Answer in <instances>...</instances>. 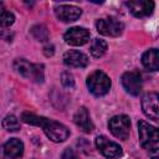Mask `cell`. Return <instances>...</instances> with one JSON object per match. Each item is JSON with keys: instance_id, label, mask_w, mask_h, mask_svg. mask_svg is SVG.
<instances>
[{"instance_id": "cell-1", "label": "cell", "mask_w": 159, "mask_h": 159, "mask_svg": "<svg viewBox=\"0 0 159 159\" xmlns=\"http://www.w3.org/2000/svg\"><path fill=\"white\" fill-rule=\"evenodd\" d=\"M21 119L25 123L32 124V125H39L43 129L45 134L55 143H60V142H65L68 135H70V130L66 125H63L60 122L48 119L46 117H41V116H36L34 113L30 112H24L21 114Z\"/></svg>"}, {"instance_id": "cell-2", "label": "cell", "mask_w": 159, "mask_h": 159, "mask_svg": "<svg viewBox=\"0 0 159 159\" xmlns=\"http://www.w3.org/2000/svg\"><path fill=\"white\" fill-rule=\"evenodd\" d=\"M138 133L140 145L149 152L152 159H158V149H159V133L158 129L144 120H139L138 123Z\"/></svg>"}, {"instance_id": "cell-3", "label": "cell", "mask_w": 159, "mask_h": 159, "mask_svg": "<svg viewBox=\"0 0 159 159\" xmlns=\"http://www.w3.org/2000/svg\"><path fill=\"white\" fill-rule=\"evenodd\" d=\"M14 68L27 80L34 82L43 81V66L40 63H30L24 58H17L14 62Z\"/></svg>"}, {"instance_id": "cell-4", "label": "cell", "mask_w": 159, "mask_h": 159, "mask_svg": "<svg viewBox=\"0 0 159 159\" xmlns=\"http://www.w3.org/2000/svg\"><path fill=\"white\" fill-rule=\"evenodd\" d=\"M87 87L89 89V92L97 97L104 96L109 88H111V80L109 77L102 72V71H94L93 73H91L87 78Z\"/></svg>"}, {"instance_id": "cell-5", "label": "cell", "mask_w": 159, "mask_h": 159, "mask_svg": "<svg viewBox=\"0 0 159 159\" xmlns=\"http://www.w3.org/2000/svg\"><path fill=\"white\" fill-rule=\"evenodd\" d=\"M108 127L112 132V134L122 140H125L129 137L130 132V120L127 116H116L109 119Z\"/></svg>"}, {"instance_id": "cell-6", "label": "cell", "mask_w": 159, "mask_h": 159, "mask_svg": "<svg viewBox=\"0 0 159 159\" xmlns=\"http://www.w3.org/2000/svg\"><path fill=\"white\" fill-rule=\"evenodd\" d=\"M96 27L99 34L104 36H112V37L119 36L124 29L123 24L114 17H104V19L97 20Z\"/></svg>"}, {"instance_id": "cell-7", "label": "cell", "mask_w": 159, "mask_h": 159, "mask_svg": "<svg viewBox=\"0 0 159 159\" xmlns=\"http://www.w3.org/2000/svg\"><path fill=\"white\" fill-rule=\"evenodd\" d=\"M94 143L97 149L107 158H118L122 155V148L119 147V144L109 140L104 135H98Z\"/></svg>"}, {"instance_id": "cell-8", "label": "cell", "mask_w": 159, "mask_h": 159, "mask_svg": "<svg viewBox=\"0 0 159 159\" xmlns=\"http://www.w3.org/2000/svg\"><path fill=\"white\" fill-rule=\"evenodd\" d=\"M122 84L128 93H130L132 96H138L140 93L142 86H143L140 73L137 71L125 72L122 76Z\"/></svg>"}, {"instance_id": "cell-9", "label": "cell", "mask_w": 159, "mask_h": 159, "mask_svg": "<svg viewBox=\"0 0 159 159\" xmlns=\"http://www.w3.org/2000/svg\"><path fill=\"white\" fill-rule=\"evenodd\" d=\"M65 41L72 46H82L89 41V32L84 27H71L65 32Z\"/></svg>"}, {"instance_id": "cell-10", "label": "cell", "mask_w": 159, "mask_h": 159, "mask_svg": "<svg viewBox=\"0 0 159 159\" xmlns=\"http://www.w3.org/2000/svg\"><path fill=\"white\" fill-rule=\"evenodd\" d=\"M158 99H159V96L157 92H149V93L144 94V97L142 99V108H143L144 114L153 120H158V118H159Z\"/></svg>"}, {"instance_id": "cell-11", "label": "cell", "mask_w": 159, "mask_h": 159, "mask_svg": "<svg viewBox=\"0 0 159 159\" xmlns=\"http://www.w3.org/2000/svg\"><path fill=\"white\" fill-rule=\"evenodd\" d=\"M55 14L61 21L71 22V21H76L81 16L82 11L80 7L73 5H60L55 9Z\"/></svg>"}, {"instance_id": "cell-12", "label": "cell", "mask_w": 159, "mask_h": 159, "mask_svg": "<svg viewBox=\"0 0 159 159\" xmlns=\"http://www.w3.org/2000/svg\"><path fill=\"white\" fill-rule=\"evenodd\" d=\"M127 6L129 9V11L135 16V17H144L148 16L153 12L154 9V2L153 1H144V0H139V1H128Z\"/></svg>"}, {"instance_id": "cell-13", "label": "cell", "mask_w": 159, "mask_h": 159, "mask_svg": "<svg viewBox=\"0 0 159 159\" xmlns=\"http://www.w3.org/2000/svg\"><path fill=\"white\" fill-rule=\"evenodd\" d=\"M63 63L70 67H86L88 65V57L83 52L71 50V51L65 52Z\"/></svg>"}, {"instance_id": "cell-14", "label": "cell", "mask_w": 159, "mask_h": 159, "mask_svg": "<svg viewBox=\"0 0 159 159\" xmlns=\"http://www.w3.org/2000/svg\"><path fill=\"white\" fill-rule=\"evenodd\" d=\"M73 120L76 123V125L83 130L84 133H91L93 129H94V125L91 120V117H89V113L88 111L84 108V107H81L78 108V111L75 113V117H73Z\"/></svg>"}, {"instance_id": "cell-15", "label": "cell", "mask_w": 159, "mask_h": 159, "mask_svg": "<svg viewBox=\"0 0 159 159\" xmlns=\"http://www.w3.org/2000/svg\"><path fill=\"white\" fill-rule=\"evenodd\" d=\"M2 152H4V155L9 159H17L24 153V144L20 139L12 138L4 144Z\"/></svg>"}, {"instance_id": "cell-16", "label": "cell", "mask_w": 159, "mask_h": 159, "mask_svg": "<svg viewBox=\"0 0 159 159\" xmlns=\"http://www.w3.org/2000/svg\"><path fill=\"white\" fill-rule=\"evenodd\" d=\"M142 63L145 68L150 71H158L159 68V60H158V50L150 48L145 51L142 56Z\"/></svg>"}, {"instance_id": "cell-17", "label": "cell", "mask_w": 159, "mask_h": 159, "mask_svg": "<svg viewBox=\"0 0 159 159\" xmlns=\"http://www.w3.org/2000/svg\"><path fill=\"white\" fill-rule=\"evenodd\" d=\"M107 51V42L101 39H94L91 43V55L96 58L102 57Z\"/></svg>"}, {"instance_id": "cell-18", "label": "cell", "mask_w": 159, "mask_h": 159, "mask_svg": "<svg viewBox=\"0 0 159 159\" xmlns=\"http://www.w3.org/2000/svg\"><path fill=\"white\" fill-rule=\"evenodd\" d=\"M15 21V16L12 12H10L1 2H0V26L1 27H9Z\"/></svg>"}, {"instance_id": "cell-19", "label": "cell", "mask_w": 159, "mask_h": 159, "mask_svg": "<svg viewBox=\"0 0 159 159\" xmlns=\"http://www.w3.org/2000/svg\"><path fill=\"white\" fill-rule=\"evenodd\" d=\"M2 127L7 132H16V130L20 129V123H19V119L15 116L9 114L2 119Z\"/></svg>"}, {"instance_id": "cell-20", "label": "cell", "mask_w": 159, "mask_h": 159, "mask_svg": "<svg viewBox=\"0 0 159 159\" xmlns=\"http://www.w3.org/2000/svg\"><path fill=\"white\" fill-rule=\"evenodd\" d=\"M32 36L39 41H46L48 39V31L43 25H35L31 29Z\"/></svg>"}, {"instance_id": "cell-21", "label": "cell", "mask_w": 159, "mask_h": 159, "mask_svg": "<svg viewBox=\"0 0 159 159\" xmlns=\"http://www.w3.org/2000/svg\"><path fill=\"white\" fill-rule=\"evenodd\" d=\"M61 82H62V84H63L66 88H72V87L75 86V80H73V76H72L70 72H63V73H62Z\"/></svg>"}, {"instance_id": "cell-22", "label": "cell", "mask_w": 159, "mask_h": 159, "mask_svg": "<svg viewBox=\"0 0 159 159\" xmlns=\"http://www.w3.org/2000/svg\"><path fill=\"white\" fill-rule=\"evenodd\" d=\"M61 159H80V158H78V155L72 149L67 148V149L63 150V153L61 155Z\"/></svg>"}]
</instances>
